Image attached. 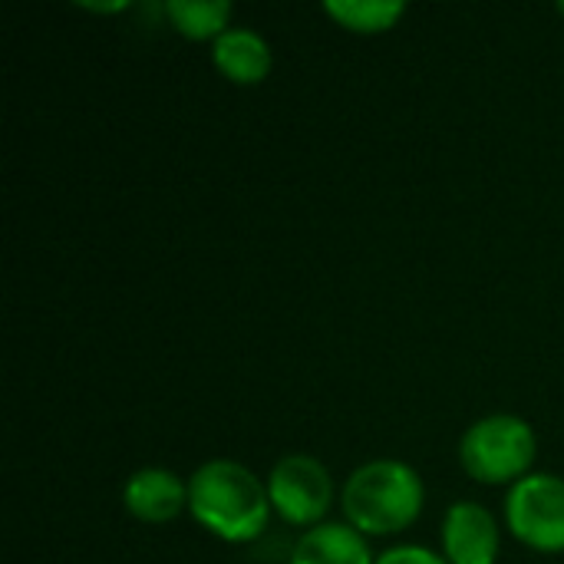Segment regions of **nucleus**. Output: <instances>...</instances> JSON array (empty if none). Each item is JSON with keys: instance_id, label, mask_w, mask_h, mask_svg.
Wrapping results in <instances>:
<instances>
[{"instance_id": "nucleus-1", "label": "nucleus", "mask_w": 564, "mask_h": 564, "mask_svg": "<svg viewBox=\"0 0 564 564\" xmlns=\"http://www.w3.org/2000/svg\"><path fill=\"white\" fill-rule=\"evenodd\" d=\"M188 512L221 542H254L271 519L268 486L235 459H212L188 479Z\"/></svg>"}, {"instance_id": "nucleus-2", "label": "nucleus", "mask_w": 564, "mask_h": 564, "mask_svg": "<svg viewBox=\"0 0 564 564\" xmlns=\"http://www.w3.org/2000/svg\"><path fill=\"white\" fill-rule=\"evenodd\" d=\"M423 479L413 466L377 459L360 466L344 486V516L360 535H397L423 512Z\"/></svg>"}, {"instance_id": "nucleus-3", "label": "nucleus", "mask_w": 564, "mask_h": 564, "mask_svg": "<svg viewBox=\"0 0 564 564\" xmlns=\"http://www.w3.org/2000/svg\"><path fill=\"white\" fill-rule=\"evenodd\" d=\"M535 430L512 413H496L473 423L459 443V463L469 479L486 486L522 482L535 463Z\"/></svg>"}, {"instance_id": "nucleus-4", "label": "nucleus", "mask_w": 564, "mask_h": 564, "mask_svg": "<svg viewBox=\"0 0 564 564\" xmlns=\"http://www.w3.org/2000/svg\"><path fill=\"white\" fill-rule=\"evenodd\" d=\"M512 535L535 552H564V479L539 473L512 486L506 499Z\"/></svg>"}, {"instance_id": "nucleus-5", "label": "nucleus", "mask_w": 564, "mask_h": 564, "mask_svg": "<svg viewBox=\"0 0 564 564\" xmlns=\"http://www.w3.org/2000/svg\"><path fill=\"white\" fill-rule=\"evenodd\" d=\"M271 509L291 525H317L334 502V479L314 456H284L268 476Z\"/></svg>"}, {"instance_id": "nucleus-6", "label": "nucleus", "mask_w": 564, "mask_h": 564, "mask_svg": "<svg viewBox=\"0 0 564 564\" xmlns=\"http://www.w3.org/2000/svg\"><path fill=\"white\" fill-rule=\"evenodd\" d=\"M443 555L449 564H496L499 522L486 506L456 502L443 522Z\"/></svg>"}, {"instance_id": "nucleus-7", "label": "nucleus", "mask_w": 564, "mask_h": 564, "mask_svg": "<svg viewBox=\"0 0 564 564\" xmlns=\"http://www.w3.org/2000/svg\"><path fill=\"white\" fill-rule=\"evenodd\" d=\"M122 506L132 519L149 522V525H165L182 516L188 506V486L162 466L139 469L126 489H122Z\"/></svg>"}, {"instance_id": "nucleus-8", "label": "nucleus", "mask_w": 564, "mask_h": 564, "mask_svg": "<svg viewBox=\"0 0 564 564\" xmlns=\"http://www.w3.org/2000/svg\"><path fill=\"white\" fill-rule=\"evenodd\" d=\"M212 59H215L218 73L238 86H254L271 73V46L261 33H254L248 26L225 30L212 46Z\"/></svg>"}, {"instance_id": "nucleus-9", "label": "nucleus", "mask_w": 564, "mask_h": 564, "mask_svg": "<svg viewBox=\"0 0 564 564\" xmlns=\"http://www.w3.org/2000/svg\"><path fill=\"white\" fill-rule=\"evenodd\" d=\"M291 564H377L354 525H317L301 535Z\"/></svg>"}, {"instance_id": "nucleus-10", "label": "nucleus", "mask_w": 564, "mask_h": 564, "mask_svg": "<svg viewBox=\"0 0 564 564\" xmlns=\"http://www.w3.org/2000/svg\"><path fill=\"white\" fill-rule=\"evenodd\" d=\"M165 17L188 40H218L225 30H231L228 0H169Z\"/></svg>"}, {"instance_id": "nucleus-11", "label": "nucleus", "mask_w": 564, "mask_h": 564, "mask_svg": "<svg viewBox=\"0 0 564 564\" xmlns=\"http://www.w3.org/2000/svg\"><path fill=\"white\" fill-rule=\"evenodd\" d=\"M324 13L350 33H387L406 13V3L397 0H327Z\"/></svg>"}, {"instance_id": "nucleus-12", "label": "nucleus", "mask_w": 564, "mask_h": 564, "mask_svg": "<svg viewBox=\"0 0 564 564\" xmlns=\"http://www.w3.org/2000/svg\"><path fill=\"white\" fill-rule=\"evenodd\" d=\"M377 564H449L446 555H436L423 545H397L390 552H383Z\"/></svg>"}, {"instance_id": "nucleus-13", "label": "nucleus", "mask_w": 564, "mask_h": 564, "mask_svg": "<svg viewBox=\"0 0 564 564\" xmlns=\"http://www.w3.org/2000/svg\"><path fill=\"white\" fill-rule=\"evenodd\" d=\"M86 10H96V13H116V10H126L129 3H83Z\"/></svg>"}, {"instance_id": "nucleus-14", "label": "nucleus", "mask_w": 564, "mask_h": 564, "mask_svg": "<svg viewBox=\"0 0 564 564\" xmlns=\"http://www.w3.org/2000/svg\"><path fill=\"white\" fill-rule=\"evenodd\" d=\"M558 13H562V17H564V0H562V3H558Z\"/></svg>"}]
</instances>
